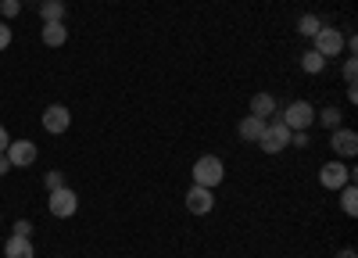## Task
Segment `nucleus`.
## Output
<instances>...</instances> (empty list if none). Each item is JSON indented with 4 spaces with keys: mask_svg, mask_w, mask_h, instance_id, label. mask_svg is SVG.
I'll list each match as a JSON object with an SVG mask.
<instances>
[{
    "mask_svg": "<svg viewBox=\"0 0 358 258\" xmlns=\"http://www.w3.org/2000/svg\"><path fill=\"white\" fill-rule=\"evenodd\" d=\"M337 258H358V255H355V248H344V251H341Z\"/></svg>",
    "mask_w": 358,
    "mask_h": 258,
    "instance_id": "nucleus-27",
    "label": "nucleus"
},
{
    "mask_svg": "<svg viewBox=\"0 0 358 258\" xmlns=\"http://www.w3.org/2000/svg\"><path fill=\"white\" fill-rule=\"evenodd\" d=\"M262 129H265V119H255V115H248V119H241V140H255V143H258Z\"/></svg>",
    "mask_w": 358,
    "mask_h": 258,
    "instance_id": "nucleus-15",
    "label": "nucleus"
},
{
    "mask_svg": "<svg viewBox=\"0 0 358 258\" xmlns=\"http://www.w3.org/2000/svg\"><path fill=\"white\" fill-rule=\"evenodd\" d=\"M8 143H11V136H8V129H4V126H0V155L8 151Z\"/></svg>",
    "mask_w": 358,
    "mask_h": 258,
    "instance_id": "nucleus-25",
    "label": "nucleus"
},
{
    "mask_svg": "<svg viewBox=\"0 0 358 258\" xmlns=\"http://www.w3.org/2000/svg\"><path fill=\"white\" fill-rule=\"evenodd\" d=\"M47 208H50V215H57V219H72L76 208H79V197H76L72 187H57V190H50V197H47Z\"/></svg>",
    "mask_w": 358,
    "mask_h": 258,
    "instance_id": "nucleus-4",
    "label": "nucleus"
},
{
    "mask_svg": "<svg viewBox=\"0 0 358 258\" xmlns=\"http://www.w3.org/2000/svg\"><path fill=\"white\" fill-rule=\"evenodd\" d=\"M341 208H344V215H358V190L355 187H341Z\"/></svg>",
    "mask_w": 358,
    "mask_h": 258,
    "instance_id": "nucleus-18",
    "label": "nucleus"
},
{
    "mask_svg": "<svg viewBox=\"0 0 358 258\" xmlns=\"http://www.w3.org/2000/svg\"><path fill=\"white\" fill-rule=\"evenodd\" d=\"M312 43H315L312 50H319L322 57H337L344 50V33H341V29H334V25H322Z\"/></svg>",
    "mask_w": 358,
    "mask_h": 258,
    "instance_id": "nucleus-5",
    "label": "nucleus"
},
{
    "mask_svg": "<svg viewBox=\"0 0 358 258\" xmlns=\"http://www.w3.org/2000/svg\"><path fill=\"white\" fill-rule=\"evenodd\" d=\"M4 255H8V258H36L29 237H11V241L4 244Z\"/></svg>",
    "mask_w": 358,
    "mask_h": 258,
    "instance_id": "nucleus-13",
    "label": "nucleus"
},
{
    "mask_svg": "<svg viewBox=\"0 0 358 258\" xmlns=\"http://www.w3.org/2000/svg\"><path fill=\"white\" fill-rule=\"evenodd\" d=\"M11 169V162H8V155H0V176H4V172Z\"/></svg>",
    "mask_w": 358,
    "mask_h": 258,
    "instance_id": "nucleus-26",
    "label": "nucleus"
},
{
    "mask_svg": "<svg viewBox=\"0 0 358 258\" xmlns=\"http://www.w3.org/2000/svg\"><path fill=\"white\" fill-rule=\"evenodd\" d=\"M280 111V104H276V97L273 94H255L251 97V115H255V119H268V115H276Z\"/></svg>",
    "mask_w": 358,
    "mask_h": 258,
    "instance_id": "nucleus-11",
    "label": "nucleus"
},
{
    "mask_svg": "<svg viewBox=\"0 0 358 258\" xmlns=\"http://www.w3.org/2000/svg\"><path fill=\"white\" fill-rule=\"evenodd\" d=\"M319 29H322V18L319 15H301V18H297V33H301L305 40H315Z\"/></svg>",
    "mask_w": 358,
    "mask_h": 258,
    "instance_id": "nucleus-16",
    "label": "nucleus"
},
{
    "mask_svg": "<svg viewBox=\"0 0 358 258\" xmlns=\"http://www.w3.org/2000/svg\"><path fill=\"white\" fill-rule=\"evenodd\" d=\"M319 122H322L326 129H337V126H341V108H322Z\"/></svg>",
    "mask_w": 358,
    "mask_h": 258,
    "instance_id": "nucleus-19",
    "label": "nucleus"
},
{
    "mask_svg": "<svg viewBox=\"0 0 358 258\" xmlns=\"http://www.w3.org/2000/svg\"><path fill=\"white\" fill-rule=\"evenodd\" d=\"M290 133H294V129H287L283 119L265 122V129H262V136H258V148H262L265 155H280V151L290 148Z\"/></svg>",
    "mask_w": 358,
    "mask_h": 258,
    "instance_id": "nucleus-1",
    "label": "nucleus"
},
{
    "mask_svg": "<svg viewBox=\"0 0 358 258\" xmlns=\"http://www.w3.org/2000/svg\"><path fill=\"white\" fill-rule=\"evenodd\" d=\"M43 43H47V47H65V43H69L65 22H43Z\"/></svg>",
    "mask_w": 358,
    "mask_h": 258,
    "instance_id": "nucleus-12",
    "label": "nucleus"
},
{
    "mask_svg": "<svg viewBox=\"0 0 358 258\" xmlns=\"http://www.w3.org/2000/svg\"><path fill=\"white\" fill-rule=\"evenodd\" d=\"M15 237H33V222L18 219V222H15Z\"/></svg>",
    "mask_w": 358,
    "mask_h": 258,
    "instance_id": "nucleus-22",
    "label": "nucleus"
},
{
    "mask_svg": "<svg viewBox=\"0 0 358 258\" xmlns=\"http://www.w3.org/2000/svg\"><path fill=\"white\" fill-rule=\"evenodd\" d=\"M222 176H226L222 158L204 155V158H197V162H194V183H197V187H219V183H222Z\"/></svg>",
    "mask_w": 358,
    "mask_h": 258,
    "instance_id": "nucleus-2",
    "label": "nucleus"
},
{
    "mask_svg": "<svg viewBox=\"0 0 358 258\" xmlns=\"http://www.w3.org/2000/svg\"><path fill=\"white\" fill-rule=\"evenodd\" d=\"M8 43H11V29L8 22H0V50H8Z\"/></svg>",
    "mask_w": 358,
    "mask_h": 258,
    "instance_id": "nucleus-24",
    "label": "nucleus"
},
{
    "mask_svg": "<svg viewBox=\"0 0 358 258\" xmlns=\"http://www.w3.org/2000/svg\"><path fill=\"white\" fill-rule=\"evenodd\" d=\"M330 143H334V151L341 155V158H355L358 155V133L355 129H334L330 133Z\"/></svg>",
    "mask_w": 358,
    "mask_h": 258,
    "instance_id": "nucleus-10",
    "label": "nucleus"
},
{
    "mask_svg": "<svg viewBox=\"0 0 358 258\" xmlns=\"http://www.w3.org/2000/svg\"><path fill=\"white\" fill-rule=\"evenodd\" d=\"M280 119H283L287 129H305V133H308L312 122H315V108H312L308 101H290V104L283 108Z\"/></svg>",
    "mask_w": 358,
    "mask_h": 258,
    "instance_id": "nucleus-3",
    "label": "nucleus"
},
{
    "mask_svg": "<svg viewBox=\"0 0 358 258\" xmlns=\"http://www.w3.org/2000/svg\"><path fill=\"white\" fill-rule=\"evenodd\" d=\"M69 122H72V115H69L65 104H50V108L43 111V129L54 133V136H62V133L69 129Z\"/></svg>",
    "mask_w": 358,
    "mask_h": 258,
    "instance_id": "nucleus-9",
    "label": "nucleus"
},
{
    "mask_svg": "<svg viewBox=\"0 0 358 258\" xmlns=\"http://www.w3.org/2000/svg\"><path fill=\"white\" fill-rule=\"evenodd\" d=\"M187 208H190V215H208L215 208V194H212V187H190L187 190Z\"/></svg>",
    "mask_w": 358,
    "mask_h": 258,
    "instance_id": "nucleus-8",
    "label": "nucleus"
},
{
    "mask_svg": "<svg viewBox=\"0 0 358 258\" xmlns=\"http://www.w3.org/2000/svg\"><path fill=\"white\" fill-rule=\"evenodd\" d=\"M22 11V0H0V15H8V18H15Z\"/></svg>",
    "mask_w": 358,
    "mask_h": 258,
    "instance_id": "nucleus-21",
    "label": "nucleus"
},
{
    "mask_svg": "<svg viewBox=\"0 0 358 258\" xmlns=\"http://www.w3.org/2000/svg\"><path fill=\"white\" fill-rule=\"evenodd\" d=\"M341 76L348 79V86H351V83L358 79V62H355V54H351V57H348V62H344V72H341Z\"/></svg>",
    "mask_w": 358,
    "mask_h": 258,
    "instance_id": "nucleus-20",
    "label": "nucleus"
},
{
    "mask_svg": "<svg viewBox=\"0 0 358 258\" xmlns=\"http://www.w3.org/2000/svg\"><path fill=\"white\" fill-rule=\"evenodd\" d=\"M40 15H43V22H62L65 18V4H62V0H43Z\"/></svg>",
    "mask_w": 358,
    "mask_h": 258,
    "instance_id": "nucleus-17",
    "label": "nucleus"
},
{
    "mask_svg": "<svg viewBox=\"0 0 358 258\" xmlns=\"http://www.w3.org/2000/svg\"><path fill=\"white\" fill-rule=\"evenodd\" d=\"M319 183L326 187V190H341V187H348L351 183V169L344 165V162H326L322 169H319Z\"/></svg>",
    "mask_w": 358,
    "mask_h": 258,
    "instance_id": "nucleus-6",
    "label": "nucleus"
},
{
    "mask_svg": "<svg viewBox=\"0 0 358 258\" xmlns=\"http://www.w3.org/2000/svg\"><path fill=\"white\" fill-rule=\"evenodd\" d=\"M4 155H8L11 169H29V165L40 158V151H36V143H33V140H11Z\"/></svg>",
    "mask_w": 358,
    "mask_h": 258,
    "instance_id": "nucleus-7",
    "label": "nucleus"
},
{
    "mask_svg": "<svg viewBox=\"0 0 358 258\" xmlns=\"http://www.w3.org/2000/svg\"><path fill=\"white\" fill-rule=\"evenodd\" d=\"M47 187H50V190L65 187V176H62V172H57V169H54V172H47Z\"/></svg>",
    "mask_w": 358,
    "mask_h": 258,
    "instance_id": "nucleus-23",
    "label": "nucleus"
},
{
    "mask_svg": "<svg viewBox=\"0 0 358 258\" xmlns=\"http://www.w3.org/2000/svg\"><path fill=\"white\" fill-rule=\"evenodd\" d=\"M301 69H305L308 76H319V72L326 69V57H322L319 50H312V47H308V50L301 54Z\"/></svg>",
    "mask_w": 358,
    "mask_h": 258,
    "instance_id": "nucleus-14",
    "label": "nucleus"
}]
</instances>
